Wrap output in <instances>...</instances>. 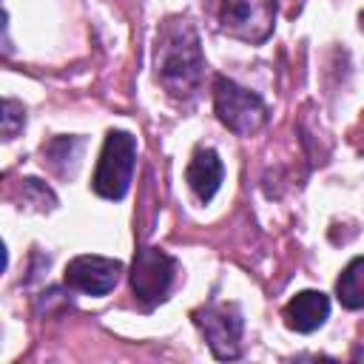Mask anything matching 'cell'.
<instances>
[{
	"mask_svg": "<svg viewBox=\"0 0 364 364\" xmlns=\"http://www.w3.org/2000/svg\"><path fill=\"white\" fill-rule=\"evenodd\" d=\"M154 68L159 85L173 100H193L205 80V54L199 31L188 17H168L156 28Z\"/></svg>",
	"mask_w": 364,
	"mask_h": 364,
	"instance_id": "obj_1",
	"label": "cell"
},
{
	"mask_svg": "<svg viewBox=\"0 0 364 364\" xmlns=\"http://www.w3.org/2000/svg\"><path fill=\"white\" fill-rule=\"evenodd\" d=\"M134 165H136V136L128 131H108L102 151H100V162L91 179V188L97 196L119 202L134 179Z\"/></svg>",
	"mask_w": 364,
	"mask_h": 364,
	"instance_id": "obj_2",
	"label": "cell"
},
{
	"mask_svg": "<svg viewBox=\"0 0 364 364\" xmlns=\"http://www.w3.org/2000/svg\"><path fill=\"white\" fill-rule=\"evenodd\" d=\"M213 111H216L219 122L239 136L259 134L270 117L264 100L256 91L242 88L239 82H233L228 77L213 80Z\"/></svg>",
	"mask_w": 364,
	"mask_h": 364,
	"instance_id": "obj_3",
	"label": "cell"
},
{
	"mask_svg": "<svg viewBox=\"0 0 364 364\" xmlns=\"http://www.w3.org/2000/svg\"><path fill=\"white\" fill-rule=\"evenodd\" d=\"M193 324L202 330L210 353L219 361H230L239 358L242 353V310L233 301H210L196 307L193 313Z\"/></svg>",
	"mask_w": 364,
	"mask_h": 364,
	"instance_id": "obj_4",
	"label": "cell"
},
{
	"mask_svg": "<svg viewBox=\"0 0 364 364\" xmlns=\"http://www.w3.org/2000/svg\"><path fill=\"white\" fill-rule=\"evenodd\" d=\"M176 276V259L162 247H139L131 264V290L145 307H156L168 299Z\"/></svg>",
	"mask_w": 364,
	"mask_h": 364,
	"instance_id": "obj_5",
	"label": "cell"
},
{
	"mask_svg": "<svg viewBox=\"0 0 364 364\" xmlns=\"http://www.w3.org/2000/svg\"><path fill=\"white\" fill-rule=\"evenodd\" d=\"M276 26V0H222L219 28L250 46L264 43Z\"/></svg>",
	"mask_w": 364,
	"mask_h": 364,
	"instance_id": "obj_6",
	"label": "cell"
},
{
	"mask_svg": "<svg viewBox=\"0 0 364 364\" xmlns=\"http://www.w3.org/2000/svg\"><path fill=\"white\" fill-rule=\"evenodd\" d=\"M122 276V262L119 259H108V256H91V253H82V256H74L68 264H65V284L77 293H85V296H105L117 287Z\"/></svg>",
	"mask_w": 364,
	"mask_h": 364,
	"instance_id": "obj_7",
	"label": "cell"
},
{
	"mask_svg": "<svg viewBox=\"0 0 364 364\" xmlns=\"http://www.w3.org/2000/svg\"><path fill=\"white\" fill-rule=\"evenodd\" d=\"M282 316H284V324L290 330H296V333H313V330H318L327 321V316H330V299L321 290H301V293H296L284 304Z\"/></svg>",
	"mask_w": 364,
	"mask_h": 364,
	"instance_id": "obj_8",
	"label": "cell"
},
{
	"mask_svg": "<svg viewBox=\"0 0 364 364\" xmlns=\"http://www.w3.org/2000/svg\"><path fill=\"white\" fill-rule=\"evenodd\" d=\"M222 176H225V168H222V159L213 148H205L199 145L185 168V179L191 185V191L196 193L199 202H210L222 185Z\"/></svg>",
	"mask_w": 364,
	"mask_h": 364,
	"instance_id": "obj_9",
	"label": "cell"
},
{
	"mask_svg": "<svg viewBox=\"0 0 364 364\" xmlns=\"http://www.w3.org/2000/svg\"><path fill=\"white\" fill-rule=\"evenodd\" d=\"M82 151H85L82 136H54L43 145V162L60 179H71L82 162Z\"/></svg>",
	"mask_w": 364,
	"mask_h": 364,
	"instance_id": "obj_10",
	"label": "cell"
},
{
	"mask_svg": "<svg viewBox=\"0 0 364 364\" xmlns=\"http://www.w3.org/2000/svg\"><path fill=\"white\" fill-rule=\"evenodd\" d=\"M336 299L347 310H364V256H355L336 282Z\"/></svg>",
	"mask_w": 364,
	"mask_h": 364,
	"instance_id": "obj_11",
	"label": "cell"
},
{
	"mask_svg": "<svg viewBox=\"0 0 364 364\" xmlns=\"http://www.w3.org/2000/svg\"><path fill=\"white\" fill-rule=\"evenodd\" d=\"M20 191H23V202L31 205V208H37V210H54V205H57L54 191L46 182L34 179V176H26L23 185H20Z\"/></svg>",
	"mask_w": 364,
	"mask_h": 364,
	"instance_id": "obj_12",
	"label": "cell"
},
{
	"mask_svg": "<svg viewBox=\"0 0 364 364\" xmlns=\"http://www.w3.org/2000/svg\"><path fill=\"white\" fill-rule=\"evenodd\" d=\"M26 125V108L17 100H3V139L11 142Z\"/></svg>",
	"mask_w": 364,
	"mask_h": 364,
	"instance_id": "obj_13",
	"label": "cell"
},
{
	"mask_svg": "<svg viewBox=\"0 0 364 364\" xmlns=\"http://www.w3.org/2000/svg\"><path fill=\"white\" fill-rule=\"evenodd\" d=\"M358 20H361V28H364V11H361V17H358Z\"/></svg>",
	"mask_w": 364,
	"mask_h": 364,
	"instance_id": "obj_14",
	"label": "cell"
}]
</instances>
